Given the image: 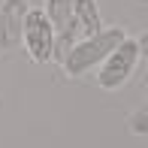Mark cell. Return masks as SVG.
Segmentation results:
<instances>
[{
  "label": "cell",
  "mask_w": 148,
  "mask_h": 148,
  "mask_svg": "<svg viewBox=\"0 0 148 148\" xmlns=\"http://www.w3.org/2000/svg\"><path fill=\"white\" fill-rule=\"evenodd\" d=\"M27 12H30L27 0H3L0 3V49L3 51H12L21 45Z\"/></svg>",
  "instance_id": "277c9868"
},
{
  "label": "cell",
  "mask_w": 148,
  "mask_h": 148,
  "mask_svg": "<svg viewBox=\"0 0 148 148\" xmlns=\"http://www.w3.org/2000/svg\"><path fill=\"white\" fill-rule=\"evenodd\" d=\"M139 42L133 36H127L124 42L118 45L115 51H112L109 58L100 64V73H97V85L103 91H115L121 88V85L130 79V73H133V66H136V60H139Z\"/></svg>",
  "instance_id": "7a4b0ae2"
},
{
  "label": "cell",
  "mask_w": 148,
  "mask_h": 148,
  "mask_svg": "<svg viewBox=\"0 0 148 148\" xmlns=\"http://www.w3.org/2000/svg\"><path fill=\"white\" fill-rule=\"evenodd\" d=\"M97 30H103L97 0H76L73 3V36H76V42L85 36H94Z\"/></svg>",
  "instance_id": "5b68a950"
},
{
  "label": "cell",
  "mask_w": 148,
  "mask_h": 148,
  "mask_svg": "<svg viewBox=\"0 0 148 148\" xmlns=\"http://www.w3.org/2000/svg\"><path fill=\"white\" fill-rule=\"evenodd\" d=\"M127 127H130L133 136H148V100L142 103V109H136L127 118Z\"/></svg>",
  "instance_id": "8992f818"
},
{
  "label": "cell",
  "mask_w": 148,
  "mask_h": 148,
  "mask_svg": "<svg viewBox=\"0 0 148 148\" xmlns=\"http://www.w3.org/2000/svg\"><path fill=\"white\" fill-rule=\"evenodd\" d=\"M136 42H139V51H148V30L142 33V36H139L136 39Z\"/></svg>",
  "instance_id": "52a82bcc"
},
{
  "label": "cell",
  "mask_w": 148,
  "mask_h": 148,
  "mask_svg": "<svg viewBox=\"0 0 148 148\" xmlns=\"http://www.w3.org/2000/svg\"><path fill=\"white\" fill-rule=\"evenodd\" d=\"M21 42H24L27 55L36 60V64H49V60H55V27H51V21L45 18L42 9H30L27 12Z\"/></svg>",
  "instance_id": "3957f363"
},
{
  "label": "cell",
  "mask_w": 148,
  "mask_h": 148,
  "mask_svg": "<svg viewBox=\"0 0 148 148\" xmlns=\"http://www.w3.org/2000/svg\"><path fill=\"white\" fill-rule=\"evenodd\" d=\"M124 39H127L124 27H103V30L94 33V36L79 39V42L66 51V58L60 60L64 70H66V76H82V73L100 66L121 42H124Z\"/></svg>",
  "instance_id": "6da1fadb"
}]
</instances>
